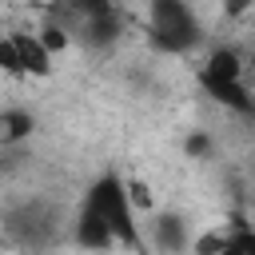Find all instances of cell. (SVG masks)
I'll return each mask as SVG.
<instances>
[{
	"label": "cell",
	"instance_id": "obj_4",
	"mask_svg": "<svg viewBox=\"0 0 255 255\" xmlns=\"http://www.w3.org/2000/svg\"><path fill=\"white\" fill-rule=\"evenodd\" d=\"M88 207H96L112 227H116V235H131V199H128V187L120 183V179H100L96 187H92V195H88Z\"/></svg>",
	"mask_w": 255,
	"mask_h": 255
},
{
	"label": "cell",
	"instance_id": "obj_2",
	"mask_svg": "<svg viewBox=\"0 0 255 255\" xmlns=\"http://www.w3.org/2000/svg\"><path fill=\"white\" fill-rule=\"evenodd\" d=\"M243 76H247V64L235 48H211L203 68H199V80L211 96H219L223 104L231 108H255V100H247V88H243Z\"/></svg>",
	"mask_w": 255,
	"mask_h": 255
},
{
	"label": "cell",
	"instance_id": "obj_11",
	"mask_svg": "<svg viewBox=\"0 0 255 255\" xmlns=\"http://www.w3.org/2000/svg\"><path fill=\"white\" fill-rule=\"evenodd\" d=\"M251 8H255V0H223V16L227 20H243Z\"/></svg>",
	"mask_w": 255,
	"mask_h": 255
},
{
	"label": "cell",
	"instance_id": "obj_13",
	"mask_svg": "<svg viewBox=\"0 0 255 255\" xmlns=\"http://www.w3.org/2000/svg\"><path fill=\"white\" fill-rule=\"evenodd\" d=\"M247 255H255V235L247 231Z\"/></svg>",
	"mask_w": 255,
	"mask_h": 255
},
{
	"label": "cell",
	"instance_id": "obj_1",
	"mask_svg": "<svg viewBox=\"0 0 255 255\" xmlns=\"http://www.w3.org/2000/svg\"><path fill=\"white\" fill-rule=\"evenodd\" d=\"M147 32L159 52H187L199 44V20L191 0H151L147 4Z\"/></svg>",
	"mask_w": 255,
	"mask_h": 255
},
{
	"label": "cell",
	"instance_id": "obj_8",
	"mask_svg": "<svg viewBox=\"0 0 255 255\" xmlns=\"http://www.w3.org/2000/svg\"><path fill=\"white\" fill-rule=\"evenodd\" d=\"M28 135H32V112H24V108H4V116H0V139H4V147L24 143Z\"/></svg>",
	"mask_w": 255,
	"mask_h": 255
},
{
	"label": "cell",
	"instance_id": "obj_12",
	"mask_svg": "<svg viewBox=\"0 0 255 255\" xmlns=\"http://www.w3.org/2000/svg\"><path fill=\"white\" fill-rule=\"evenodd\" d=\"M223 255H247V231H235L231 243L223 247Z\"/></svg>",
	"mask_w": 255,
	"mask_h": 255
},
{
	"label": "cell",
	"instance_id": "obj_9",
	"mask_svg": "<svg viewBox=\"0 0 255 255\" xmlns=\"http://www.w3.org/2000/svg\"><path fill=\"white\" fill-rule=\"evenodd\" d=\"M235 231H223V227H203L195 239H191V255H223V247L231 243Z\"/></svg>",
	"mask_w": 255,
	"mask_h": 255
},
{
	"label": "cell",
	"instance_id": "obj_5",
	"mask_svg": "<svg viewBox=\"0 0 255 255\" xmlns=\"http://www.w3.org/2000/svg\"><path fill=\"white\" fill-rule=\"evenodd\" d=\"M191 239H195V231H191V223L179 211H159V215L151 211V243L163 255H187Z\"/></svg>",
	"mask_w": 255,
	"mask_h": 255
},
{
	"label": "cell",
	"instance_id": "obj_3",
	"mask_svg": "<svg viewBox=\"0 0 255 255\" xmlns=\"http://www.w3.org/2000/svg\"><path fill=\"white\" fill-rule=\"evenodd\" d=\"M52 52L44 48V40L36 32H8L0 40V64L8 76H32V80H44L52 76Z\"/></svg>",
	"mask_w": 255,
	"mask_h": 255
},
{
	"label": "cell",
	"instance_id": "obj_6",
	"mask_svg": "<svg viewBox=\"0 0 255 255\" xmlns=\"http://www.w3.org/2000/svg\"><path fill=\"white\" fill-rule=\"evenodd\" d=\"M120 36H124V20H120V12L88 16V20H80V28H76V40H80L84 48H96V52L120 44Z\"/></svg>",
	"mask_w": 255,
	"mask_h": 255
},
{
	"label": "cell",
	"instance_id": "obj_10",
	"mask_svg": "<svg viewBox=\"0 0 255 255\" xmlns=\"http://www.w3.org/2000/svg\"><path fill=\"white\" fill-rule=\"evenodd\" d=\"M124 187H128V199H131V207H135V211H143V215H151V211H155V195H151V187H147L139 175L124 179Z\"/></svg>",
	"mask_w": 255,
	"mask_h": 255
},
{
	"label": "cell",
	"instance_id": "obj_7",
	"mask_svg": "<svg viewBox=\"0 0 255 255\" xmlns=\"http://www.w3.org/2000/svg\"><path fill=\"white\" fill-rule=\"evenodd\" d=\"M76 239H80V247L96 251V247H108V243L116 239V227H112L96 207H84V211H80V223H76Z\"/></svg>",
	"mask_w": 255,
	"mask_h": 255
}]
</instances>
